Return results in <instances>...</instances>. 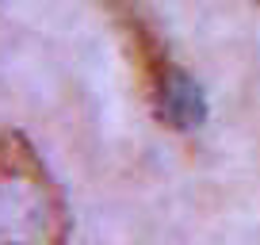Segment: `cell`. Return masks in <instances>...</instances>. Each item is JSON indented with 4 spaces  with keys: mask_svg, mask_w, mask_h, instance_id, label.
<instances>
[{
    "mask_svg": "<svg viewBox=\"0 0 260 245\" xmlns=\"http://www.w3.org/2000/svg\"><path fill=\"white\" fill-rule=\"evenodd\" d=\"M0 245H69V207L23 131H0Z\"/></svg>",
    "mask_w": 260,
    "mask_h": 245,
    "instance_id": "obj_1",
    "label": "cell"
},
{
    "mask_svg": "<svg viewBox=\"0 0 260 245\" xmlns=\"http://www.w3.org/2000/svg\"><path fill=\"white\" fill-rule=\"evenodd\" d=\"M107 12H111V23L130 54V66L138 73L153 115L169 131H199L207 122V96L199 81L169 50L161 27L153 23V12L142 0H107Z\"/></svg>",
    "mask_w": 260,
    "mask_h": 245,
    "instance_id": "obj_2",
    "label": "cell"
}]
</instances>
